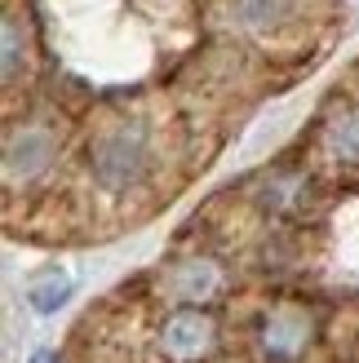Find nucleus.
Masks as SVG:
<instances>
[{"label":"nucleus","mask_w":359,"mask_h":363,"mask_svg":"<svg viewBox=\"0 0 359 363\" xmlns=\"http://www.w3.org/2000/svg\"><path fill=\"white\" fill-rule=\"evenodd\" d=\"M231 18L253 40H275L289 27H297L302 0H231Z\"/></svg>","instance_id":"obj_8"},{"label":"nucleus","mask_w":359,"mask_h":363,"mask_svg":"<svg viewBox=\"0 0 359 363\" xmlns=\"http://www.w3.org/2000/svg\"><path fill=\"white\" fill-rule=\"evenodd\" d=\"M155 297L169 306H204L213 311L218 301L231 297V288H236V270H231L218 252L209 248H191V252H177L173 262H165L155 270Z\"/></svg>","instance_id":"obj_3"},{"label":"nucleus","mask_w":359,"mask_h":363,"mask_svg":"<svg viewBox=\"0 0 359 363\" xmlns=\"http://www.w3.org/2000/svg\"><path fill=\"white\" fill-rule=\"evenodd\" d=\"M71 297V279L67 275H45L40 284H31V306L35 311H58Z\"/></svg>","instance_id":"obj_10"},{"label":"nucleus","mask_w":359,"mask_h":363,"mask_svg":"<svg viewBox=\"0 0 359 363\" xmlns=\"http://www.w3.org/2000/svg\"><path fill=\"white\" fill-rule=\"evenodd\" d=\"M226 350V328L218 311L173 306L151 328V354L160 363H218Z\"/></svg>","instance_id":"obj_4"},{"label":"nucleus","mask_w":359,"mask_h":363,"mask_svg":"<svg viewBox=\"0 0 359 363\" xmlns=\"http://www.w3.org/2000/svg\"><path fill=\"white\" fill-rule=\"evenodd\" d=\"M311 160L333 182H359V98L355 94H337L319 111Z\"/></svg>","instance_id":"obj_6"},{"label":"nucleus","mask_w":359,"mask_h":363,"mask_svg":"<svg viewBox=\"0 0 359 363\" xmlns=\"http://www.w3.org/2000/svg\"><path fill=\"white\" fill-rule=\"evenodd\" d=\"M31 53H35L31 23H27V13L18 5H9L5 23H0V76H5V89H18V80H27Z\"/></svg>","instance_id":"obj_9"},{"label":"nucleus","mask_w":359,"mask_h":363,"mask_svg":"<svg viewBox=\"0 0 359 363\" xmlns=\"http://www.w3.org/2000/svg\"><path fill=\"white\" fill-rule=\"evenodd\" d=\"M31 363H58V359H53V354H35Z\"/></svg>","instance_id":"obj_11"},{"label":"nucleus","mask_w":359,"mask_h":363,"mask_svg":"<svg viewBox=\"0 0 359 363\" xmlns=\"http://www.w3.org/2000/svg\"><path fill=\"white\" fill-rule=\"evenodd\" d=\"M319 346V315L306 301H271L253 315L248 350L258 363H306Z\"/></svg>","instance_id":"obj_2"},{"label":"nucleus","mask_w":359,"mask_h":363,"mask_svg":"<svg viewBox=\"0 0 359 363\" xmlns=\"http://www.w3.org/2000/svg\"><path fill=\"white\" fill-rule=\"evenodd\" d=\"M165 164L160 124L142 111H116L84 138V173L106 199H138L155 186Z\"/></svg>","instance_id":"obj_1"},{"label":"nucleus","mask_w":359,"mask_h":363,"mask_svg":"<svg viewBox=\"0 0 359 363\" xmlns=\"http://www.w3.org/2000/svg\"><path fill=\"white\" fill-rule=\"evenodd\" d=\"M62 155V133L49 116H27L5 129V186L27 191L45 182Z\"/></svg>","instance_id":"obj_7"},{"label":"nucleus","mask_w":359,"mask_h":363,"mask_svg":"<svg viewBox=\"0 0 359 363\" xmlns=\"http://www.w3.org/2000/svg\"><path fill=\"white\" fill-rule=\"evenodd\" d=\"M244 195L266 222L297 226L319 208V169L315 164H271L248 177Z\"/></svg>","instance_id":"obj_5"}]
</instances>
